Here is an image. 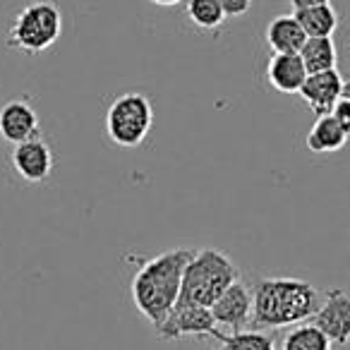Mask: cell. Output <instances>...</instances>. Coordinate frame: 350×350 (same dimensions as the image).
<instances>
[{"mask_svg": "<svg viewBox=\"0 0 350 350\" xmlns=\"http://www.w3.org/2000/svg\"><path fill=\"white\" fill-rule=\"evenodd\" d=\"M295 20L300 22L307 36H334V31L338 29V15L331 8V3L295 10Z\"/></svg>", "mask_w": 350, "mask_h": 350, "instance_id": "obj_16", "label": "cell"}, {"mask_svg": "<svg viewBox=\"0 0 350 350\" xmlns=\"http://www.w3.org/2000/svg\"><path fill=\"white\" fill-rule=\"evenodd\" d=\"M0 137L8 144H22L27 139L41 137V122L31 103L25 98H12L0 108Z\"/></svg>", "mask_w": 350, "mask_h": 350, "instance_id": "obj_10", "label": "cell"}, {"mask_svg": "<svg viewBox=\"0 0 350 350\" xmlns=\"http://www.w3.org/2000/svg\"><path fill=\"white\" fill-rule=\"evenodd\" d=\"M348 139V132L338 125V120L331 113H326V116H317L312 130L307 132V149L312 154H331V151L343 149Z\"/></svg>", "mask_w": 350, "mask_h": 350, "instance_id": "obj_14", "label": "cell"}, {"mask_svg": "<svg viewBox=\"0 0 350 350\" xmlns=\"http://www.w3.org/2000/svg\"><path fill=\"white\" fill-rule=\"evenodd\" d=\"M224 350H276V338L271 334H264V331H233V334H224L221 331L216 336Z\"/></svg>", "mask_w": 350, "mask_h": 350, "instance_id": "obj_19", "label": "cell"}, {"mask_svg": "<svg viewBox=\"0 0 350 350\" xmlns=\"http://www.w3.org/2000/svg\"><path fill=\"white\" fill-rule=\"evenodd\" d=\"M312 324L319 326L334 345H345L350 340V295L331 288L319 310L312 314Z\"/></svg>", "mask_w": 350, "mask_h": 350, "instance_id": "obj_9", "label": "cell"}, {"mask_svg": "<svg viewBox=\"0 0 350 350\" xmlns=\"http://www.w3.org/2000/svg\"><path fill=\"white\" fill-rule=\"evenodd\" d=\"M331 340L319 326L310 324H297L291 334H286L281 343V350H331Z\"/></svg>", "mask_w": 350, "mask_h": 350, "instance_id": "obj_17", "label": "cell"}, {"mask_svg": "<svg viewBox=\"0 0 350 350\" xmlns=\"http://www.w3.org/2000/svg\"><path fill=\"white\" fill-rule=\"evenodd\" d=\"M240 278L238 267L216 247L197 250L183 273L180 300L211 307L233 281Z\"/></svg>", "mask_w": 350, "mask_h": 350, "instance_id": "obj_3", "label": "cell"}, {"mask_svg": "<svg viewBox=\"0 0 350 350\" xmlns=\"http://www.w3.org/2000/svg\"><path fill=\"white\" fill-rule=\"evenodd\" d=\"M12 168L20 175L25 183H31V185H41L53 175L55 168V156L53 149L46 139L41 137H34V139H27L22 144L12 146Z\"/></svg>", "mask_w": 350, "mask_h": 350, "instance_id": "obj_7", "label": "cell"}, {"mask_svg": "<svg viewBox=\"0 0 350 350\" xmlns=\"http://www.w3.org/2000/svg\"><path fill=\"white\" fill-rule=\"evenodd\" d=\"M63 34L60 8L49 0H36L25 5L8 29V46L20 53L36 55L49 51Z\"/></svg>", "mask_w": 350, "mask_h": 350, "instance_id": "obj_4", "label": "cell"}, {"mask_svg": "<svg viewBox=\"0 0 350 350\" xmlns=\"http://www.w3.org/2000/svg\"><path fill=\"white\" fill-rule=\"evenodd\" d=\"M300 58L307 68V75H312L334 70L338 53H336V44L331 36H307L305 46L300 49Z\"/></svg>", "mask_w": 350, "mask_h": 350, "instance_id": "obj_15", "label": "cell"}, {"mask_svg": "<svg viewBox=\"0 0 350 350\" xmlns=\"http://www.w3.org/2000/svg\"><path fill=\"white\" fill-rule=\"evenodd\" d=\"M185 15L202 31H216L226 20V12L219 0H187Z\"/></svg>", "mask_w": 350, "mask_h": 350, "instance_id": "obj_18", "label": "cell"}, {"mask_svg": "<svg viewBox=\"0 0 350 350\" xmlns=\"http://www.w3.org/2000/svg\"><path fill=\"white\" fill-rule=\"evenodd\" d=\"M221 326L216 324L211 307L195 305V302L178 300L170 314L156 326V336L161 340H180V338H216Z\"/></svg>", "mask_w": 350, "mask_h": 350, "instance_id": "obj_6", "label": "cell"}, {"mask_svg": "<svg viewBox=\"0 0 350 350\" xmlns=\"http://www.w3.org/2000/svg\"><path fill=\"white\" fill-rule=\"evenodd\" d=\"M252 307H254L252 291H250L247 283L238 278L211 305V314H214L219 326H226L230 331H243L252 321Z\"/></svg>", "mask_w": 350, "mask_h": 350, "instance_id": "obj_8", "label": "cell"}, {"mask_svg": "<svg viewBox=\"0 0 350 350\" xmlns=\"http://www.w3.org/2000/svg\"><path fill=\"white\" fill-rule=\"evenodd\" d=\"M267 79L276 92L297 94L307 79V68L300 53H273L267 65Z\"/></svg>", "mask_w": 350, "mask_h": 350, "instance_id": "obj_12", "label": "cell"}, {"mask_svg": "<svg viewBox=\"0 0 350 350\" xmlns=\"http://www.w3.org/2000/svg\"><path fill=\"white\" fill-rule=\"evenodd\" d=\"M331 116L338 120V125L343 127L350 137V96H340L338 101H336V106L331 108Z\"/></svg>", "mask_w": 350, "mask_h": 350, "instance_id": "obj_20", "label": "cell"}, {"mask_svg": "<svg viewBox=\"0 0 350 350\" xmlns=\"http://www.w3.org/2000/svg\"><path fill=\"white\" fill-rule=\"evenodd\" d=\"M307 34L295 15H278L267 27V44L273 53H300Z\"/></svg>", "mask_w": 350, "mask_h": 350, "instance_id": "obj_13", "label": "cell"}, {"mask_svg": "<svg viewBox=\"0 0 350 350\" xmlns=\"http://www.w3.org/2000/svg\"><path fill=\"white\" fill-rule=\"evenodd\" d=\"M226 17H243L252 8V0H219Z\"/></svg>", "mask_w": 350, "mask_h": 350, "instance_id": "obj_21", "label": "cell"}, {"mask_svg": "<svg viewBox=\"0 0 350 350\" xmlns=\"http://www.w3.org/2000/svg\"><path fill=\"white\" fill-rule=\"evenodd\" d=\"M154 5H161V8H173V5H180L183 0H151Z\"/></svg>", "mask_w": 350, "mask_h": 350, "instance_id": "obj_23", "label": "cell"}, {"mask_svg": "<svg viewBox=\"0 0 350 350\" xmlns=\"http://www.w3.org/2000/svg\"><path fill=\"white\" fill-rule=\"evenodd\" d=\"M151 125H154V106L144 94H120L108 106L106 132L113 144L125 146V149L144 144V139L151 132Z\"/></svg>", "mask_w": 350, "mask_h": 350, "instance_id": "obj_5", "label": "cell"}, {"mask_svg": "<svg viewBox=\"0 0 350 350\" xmlns=\"http://www.w3.org/2000/svg\"><path fill=\"white\" fill-rule=\"evenodd\" d=\"M195 250L175 247L165 252L149 257L142 262L132 278V302L137 312L144 317L154 329L170 314L175 302L180 300L183 273H185L187 262L192 259Z\"/></svg>", "mask_w": 350, "mask_h": 350, "instance_id": "obj_1", "label": "cell"}, {"mask_svg": "<svg viewBox=\"0 0 350 350\" xmlns=\"http://www.w3.org/2000/svg\"><path fill=\"white\" fill-rule=\"evenodd\" d=\"M295 10H305V8H314V5H326L331 0H291Z\"/></svg>", "mask_w": 350, "mask_h": 350, "instance_id": "obj_22", "label": "cell"}, {"mask_svg": "<svg viewBox=\"0 0 350 350\" xmlns=\"http://www.w3.org/2000/svg\"><path fill=\"white\" fill-rule=\"evenodd\" d=\"M343 89H345V79L334 68V70H324V72L307 75L305 84H302L297 94L312 108L314 116H326L336 106V101L343 96Z\"/></svg>", "mask_w": 350, "mask_h": 350, "instance_id": "obj_11", "label": "cell"}, {"mask_svg": "<svg viewBox=\"0 0 350 350\" xmlns=\"http://www.w3.org/2000/svg\"><path fill=\"white\" fill-rule=\"evenodd\" d=\"M254 329H286L310 319L321 305V295L310 281L293 276L259 278L254 283Z\"/></svg>", "mask_w": 350, "mask_h": 350, "instance_id": "obj_2", "label": "cell"}]
</instances>
